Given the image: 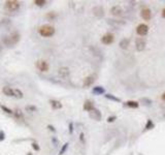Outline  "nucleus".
I'll return each mask as SVG.
<instances>
[{"mask_svg": "<svg viewBox=\"0 0 165 155\" xmlns=\"http://www.w3.org/2000/svg\"><path fill=\"white\" fill-rule=\"evenodd\" d=\"M117 119V117L116 116H111V117H108L107 118V122L108 123H111V122H114L115 120Z\"/></svg>", "mask_w": 165, "mask_h": 155, "instance_id": "obj_29", "label": "nucleus"}, {"mask_svg": "<svg viewBox=\"0 0 165 155\" xmlns=\"http://www.w3.org/2000/svg\"><path fill=\"white\" fill-rule=\"evenodd\" d=\"M48 128H49L50 130H52L53 132H56V129L54 128V126H52V125H48Z\"/></svg>", "mask_w": 165, "mask_h": 155, "instance_id": "obj_32", "label": "nucleus"}, {"mask_svg": "<svg viewBox=\"0 0 165 155\" xmlns=\"http://www.w3.org/2000/svg\"><path fill=\"white\" fill-rule=\"evenodd\" d=\"M68 143H65L64 145L62 146V148H61V150H60V152H59V155H63L65 153V151L67 150V148H68Z\"/></svg>", "mask_w": 165, "mask_h": 155, "instance_id": "obj_23", "label": "nucleus"}, {"mask_svg": "<svg viewBox=\"0 0 165 155\" xmlns=\"http://www.w3.org/2000/svg\"><path fill=\"white\" fill-rule=\"evenodd\" d=\"M89 116H90L91 119L96 120V121H100L101 117H102V115H101L100 111H99L98 109H93L92 111L89 113Z\"/></svg>", "mask_w": 165, "mask_h": 155, "instance_id": "obj_10", "label": "nucleus"}, {"mask_svg": "<svg viewBox=\"0 0 165 155\" xmlns=\"http://www.w3.org/2000/svg\"><path fill=\"white\" fill-rule=\"evenodd\" d=\"M53 142H54V143H55V145H57V144H58V141H57V140H56V139H55V138H53Z\"/></svg>", "mask_w": 165, "mask_h": 155, "instance_id": "obj_34", "label": "nucleus"}, {"mask_svg": "<svg viewBox=\"0 0 165 155\" xmlns=\"http://www.w3.org/2000/svg\"><path fill=\"white\" fill-rule=\"evenodd\" d=\"M146 43L142 37H138L136 38L135 41V48L138 52H142L144 49H146Z\"/></svg>", "mask_w": 165, "mask_h": 155, "instance_id": "obj_7", "label": "nucleus"}, {"mask_svg": "<svg viewBox=\"0 0 165 155\" xmlns=\"http://www.w3.org/2000/svg\"><path fill=\"white\" fill-rule=\"evenodd\" d=\"M80 140H81V142L85 143V140H84V133H83V132H82L81 134H80Z\"/></svg>", "mask_w": 165, "mask_h": 155, "instance_id": "obj_33", "label": "nucleus"}, {"mask_svg": "<svg viewBox=\"0 0 165 155\" xmlns=\"http://www.w3.org/2000/svg\"><path fill=\"white\" fill-rule=\"evenodd\" d=\"M32 148L35 150V151H39V150H40V148H39L38 144H37V143H35V142H34V143H32Z\"/></svg>", "mask_w": 165, "mask_h": 155, "instance_id": "obj_28", "label": "nucleus"}, {"mask_svg": "<svg viewBox=\"0 0 165 155\" xmlns=\"http://www.w3.org/2000/svg\"><path fill=\"white\" fill-rule=\"evenodd\" d=\"M2 92H3V94L6 96H14V89L11 87H8V86L3 87Z\"/></svg>", "mask_w": 165, "mask_h": 155, "instance_id": "obj_17", "label": "nucleus"}, {"mask_svg": "<svg viewBox=\"0 0 165 155\" xmlns=\"http://www.w3.org/2000/svg\"><path fill=\"white\" fill-rule=\"evenodd\" d=\"M149 32V26L146 24H139L136 27V33L139 36H146Z\"/></svg>", "mask_w": 165, "mask_h": 155, "instance_id": "obj_5", "label": "nucleus"}, {"mask_svg": "<svg viewBox=\"0 0 165 155\" xmlns=\"http://www.w3.org/2000/svg\"><path fill=\"white\" fill-rule=\"evenodd\" d=\"M93 109H95L94 108V102L93 101H91V100H86L85 101V103H84V110L85 111H87V112H91Z\"/></svg>", "mask_w": 165, "mask_h": 155, "instance_id": "obj_14", "label": "nucleus"}, {"mask_svg": "<svg viewBox=\"0 0 165 155\" xmlns=\"http://www.w3.org/2000/svg\"><path fill=\"white\" fill-rule=\"evenodd\" d=\"M20 38H21V36H20V33L17 32V31H15V32L11 33L9 35L5 36V37L3 38V43H4V45L5 46H14V45L18 44L20 41Z\"/></svg>", "mask_w": 165, "mask_h": 155, "instance_id": "obj_1", "label": "nucleus"}, {"mask_svg": "<svg viewBox=\"0 0 165 155\" xmlns=\"http://www.w3.org/2000/svg\"><path fill=\"white\" fill-rule=\"evenodd\" d=\"M114 35L111 34V33H106V34H104V35L101 37V43L104 45H111L114 43Z\"/></svg>", "mask_w": 165, "mask_h": 155, "instance_id": "obj_8", "label": "nucleus"}, {"mask_svg": "<svg viewBox=\"0 0 165 155\" xmlns=\"http://www.w3.org/2000/svg\"><path fill=\"white\" fill-rule=\"evenodd\" d=\"M93 14L95 16L97 17V18H102L104 16V11H103V8L101 6H95L93 8Z\"/></svg>", "mask_w": 165, "mask_h": 155, "instance_id": "obj_13", "label": "nucleus"}, {"mask_svg": "<svg viewBox=\"0 0 165 155\" xmlns=\"http://www.w3.org/2000/svg\"><path fill=\"white\" fill-rule=\"evenodd\" d=\"M96 81V75H90L87 78H85L84 82H83V86L85 88H88L90 86H92Z\"/></svg>", "mask_w": 165, "mask_h": 155, "instance_id": "obj_6", "label": "nucleus"}, {"mask_svg": "<svg viewBox=\"0 0 165 155\" xmlns=\"http://www.w3.org/2000/svg\"><path fill=\"white\" fill-rule=\"evenodd\" d=\"M46 18L50 19V20H53V19L56 18V14H55V13H50V14L46 15Z\"/></svg>", "mask_w": 165, "mask_h": 155, "instance_id": "obj_27", "label": "nucleus"}, {"mask_svg": "<svg viewBox=\"0 0 165 155\" xmlns=\"http://www.w3.org/2000/svg\"><path fill=\"white\" fill-rule=\"evenodd\" d=\"M4 139H5V134H4V132H3V131H0V142L3 141Z\"/></svg>", "mask_w": 165, "mask_h": 155, "instance_id": "obj_30", "label": "nucleus"}, {"mask_svg": "<svg viewBox=\"0 0 165 155\" xmlns=\"http://www.w3.org/2000/svg\"><path fill=\"white\" fill-rule=\"evenodd\" d=\"M1 109L5 112V113H8V114H13V111H11V109H8V108H6L5 106H1Z\"/></svg>", "mask_w": 165, "mask_h": 155, "instance_id": "obj_26", "label": "nucleus"}, {"mask_svg": "<svg viewBox=\"0 0 165 155\" xmlns=\"http://www.w3.org/2000/svg\"><path fill=\"white\" fill-rule=\"evenodd\" d=\"M38 32L41 36L43 37H51L55 34V28L52 26V25L46 24L42 25L39 29H38Z\"/></svg>", "mask_w": 165, "mask_h": 155, "instance_id": "obj_2", "label": "nucleus"}, {"mask_svg": "<svg viewBox=\"0 0 165 155\" xmlns=\"http://www.w3.org/2000/svg\"><path fill=\"white\" fill-rule=\"evenodd\" d=\"M36 106H26V111L27 112H35L36 111Z\"/></svg>", "mask_w": 165, "mask_h": 155, "instance_id": "obj_25", "label": "nucleus"}, {"mask_svg": "<svg viewBox=\"0 0 165 155\" xmlns=\"http://www.w3.org/2000/svg\"><path fill=\"white\" fill-rule=\"evenodd\" d=\"M36 67H37L38 71H42V73H46V71H49V63L46 62V60H37L36 61Z\"/></svg>", "mask_w": 165, "mask_h": 155, "instance_id": "obj_4", "label": "nucleus"}, {"mask_svg": "<svg viewBox=\"0 0 165 155\" xmlns=\"http://www.w3.org/2000/svg\"><path fill=\"white\" fill-rule=\"evenodd\" d=\"M33 3H34L35 5H37V6H43L46 3V0H34Z\"/></svg>", "mask_w": 165, "mask_h": 155, "instance_id": "obj_22", "label": "nucleus"}, {"mask_svg": "<svg viewBox=\"0 0 165 155\" xmlns=\"http://www.w3.org/2000/svg\"><path fill=\"white\" fill-rule=\"evenodd\" d=\"M24 94L22 92L20 89H14V97H17V98H23Z\"/></svg>", "mask_w": 165, "mask_h": 155, "instance_id": "obj_20", "label": "nucleus"}, {"mask_svg": "<svg viewBox=\"0 0 165 155\" xmlns=\"http://www.w3.org/2000/svg\"><path fill=\"white\" fill-rule=\"evenodd\" d=\"M104 92H105V90H104L103 87H101V86H96V87H94L92 90V93L95 94V95H101V94H104Z\"/></svg>", "mask_w": 165, "mask_h": 155, "instance_id": "obj_15", "label": "nucleus"}, {"mask_svg": "<svg viewBox=\"0 0 165 155\" xmlns=\"http://www.w3.org/2000/svg\"><path fill=\"white\" fill-rule=\"evenodd\" d=\"M28 155H31V153H29V154H28Z\"/></svg>", "mask_w": 165, "mask_h": 155, "instance_id": "obj_37", "label": "nucleus"}, {"mask_svg": "<svg viewBox=\"0 0 165 155\" xmlns=\"http://www.w3.org/2000/svg\"><path fill=\"white\" fill-rule=\"evenodd\" d=\"M129 43H130V41L128 39V38H123L122 41H120L119 46L121 49L126 50V49H128V47H129Z\"/></svg>", "mask_w": 165, "mask_h": 155, "instance_id": "obj_18", "label": "nucleus"}, {"mask_svg": "<svg viewBox=\"0 0 165 155\" xmlns=\"http://www.w3.org/2000/svg\"><path fill=\"white\" fill-rule=\"evenodd\" d=\"M21 4H20L19 1L17 0H8V1H5V4H4V9L6 11H9V13H14V11H17L20 8Z\"/></svg>", "mask_w": 165, "mask_h": 155, "instance_id": "obj_3", "label": "nucleus"}, {"mask_svg": "<svg viewBox=\"0 0 165 155\" xmlns=\"http://www.w3.org/2000/svg\"><path fill=\"white\" fill-rule=\"evenodd\" d=\"M153 127H154V124L152 122V120H148V121H146V129H152Z\"/></svg>", "mask_w": 165, "mask_h": 155, "instance_id": "obj_24", "label": "nucleus"}, {"mask_svg": "<svg viewBox=\"0 0 165 155\" xmlns=\"http://www.w3.org/2000/svg\"><path fill=\"white\" fill-rule=\"evenodd\" d=\"M111 15H114L116 17L122 16L123 15V8L121 7L120 5H114L113 7L111 8Z\"/></svg>", "mask_w": 165, "mask_h": 155, "instance_id": "obj_12", "label": "nucleus"}, {"mask_svg": "<svg viewBox=\"0 0 165 155\" xmlns=\"http://www.w3.org/2000/svg\"><path fill=\"white\" fill-rule=\"evenodd\" d=\"M125 106H128V108H132V109H136L139 106V103L137 101H134V100H128L125 102Z\"/></svg>", "mask_w": 165, "mask_h": 155, "instance_id": "obj_19", "label": "nucleus"}, {"mask_svg": "<svg viewBox=\"0 0 165 155\" xmlns=\"http://www.w3.org/2000/svg\"><path fill=\"white\" fill-rule=\"evenodd\" d=\"M140 16H141V18L144 20V21H150V20H151V17H152L151 11H150L148 7L142 8L141 11H140Z\"/></svg>", "mask_w": 165, "mask_h": 155, "instance_id": "obj_11", "label": "nucleus"}, {"mask_svg": "<svg viewBox=\"0 0 165 155\" xmlns=\"http://www.w3.org/2000/svg\"><path fill=\"white\" fill-rule=\"evenodd\" d=\"M162 99H163V100L165 101V92H164V93H163V94H162Z\"/></svg>", "mask_w": 165, "mask_h": 155, "instance_id": "obj_36", "label": "nucleus"}, {"mask_svg": "<svg viewBox=\"0 0 165 155\" xmlns=\"http://www.w3.org/2000/svg\"><path fill=\"white\" fill-rule=\"evenodd\" d=\"M162 17H163V18H164V19H165V8H164V9H163V11H162Z\"/></svg>", "mask_w": 165, "mask_h": 155, "instance_id": "obj_35", "label": "nucleus"}, {"mask_svg": "<svg viewBox=\"0 0 165 155\" xmlns=\"http://www.w3.org/2000/svg\"><path fill=\"white\" fill-rule=\"evenodd\" d=\"M69 74H70V71H69V68L68 67L62 66V67H60L58 69V75H59L61 79H67L68 77H69Z\"/></svg>", "mask_w": 165, "mask_h": 155, "instance_id": "obj_9", "label": "nucleus"}, {"mask_svg": "<svg viewBox=\"0 0 165 155\" xmlns=\"http://www.w3.org/2000/svg\"><path fill=\"white\" fill-rule=\"evenodd\" d=\"M50 104H51V106L54 110H59V109L62 108V103L60 102V101H58V100H55V99L50 100Z\"/></svg>", "mask_w": 165, "mask_h": 155, "instance_id": "obj_16", "label": "nucleus"}, {"mask_svg": "<svg viewBox=\"0 0 165 155\" xmlns=\"http://www.w3.org/2000/svg\"><path fill=\"white\" fill-rule=\"evenodd\" d=\"M72 132H73V123H69V133L70 134H72Z\"/></svg>", "mask_w": 165, "mask_h": 155, "instance_id": "obj_31", "label": "nucleus"}, {"mask_svg": "<svg viewBox=\"0 0 165 155\" xmlns=\"http://www.w3.org/2000/svg\"><path fill=\"white\" fill-rule=\"evenodd\" d=\"M105 97L107 98V99H111V100L117 101V102H120V101H121V99H120V98L116 97V96H114L113 94H106Z\"/></svg>", "mask_w": 165, "mask_h": 155, "instance_id": "obj_21", "label": "nucleus"}]
</instances>
